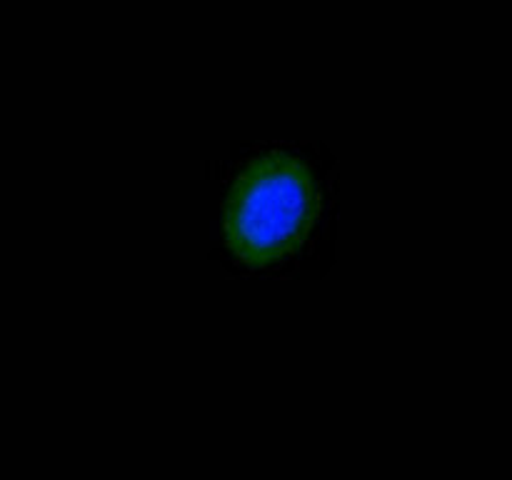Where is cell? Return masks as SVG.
Segmentation results:
<instances>
[{"mask_svg":"<svg viewBox=\"0 0 512 480\" xmlns=\"http://www.w3.org/2000/svg\"><path fill=\"white\" fill-rule=\"evenodd\" d=\"M318 208V185L305 160L285 150L255 155L225 200V248L248 268L283 265L310 238Z\"/></svg>","mask_w":512,"mask_h":480,"instance_id":"cell-1","label":"cell"}]
</instances>
